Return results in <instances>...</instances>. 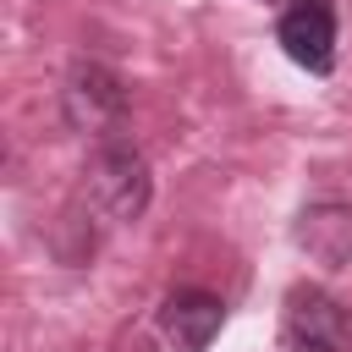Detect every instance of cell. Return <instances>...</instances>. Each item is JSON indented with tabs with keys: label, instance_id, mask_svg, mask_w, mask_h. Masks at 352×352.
I'll use <instances>...</instances> for the list:
<instances>
[{
	"label": "cell",
	"instance_id": "obj_2",
	"mask_svg": "<svg viewBox=\"0 0 352 352\" xmlns=\"http://www.w3.org/2000/svg\"><path fill=\"white\" fill-rule=\"evenodd\" d=\"M60 110H66V121H72L82 138L110 143V138H121L132 99H126V82H121L110 66L77 60L72 77H66V88H60Z\"/></svg>",
	"mask_w": 352,
	"mask_h": 352
},
{
	"label": "cell",
	"instance_id": "obj_3",
	"mask_svg": "<svg viewBox=\"0 0 352 352\" xmlns=\"http://www.w3.org/2000/svg\"><path fill=\"white\" fill-rule=\"evenodd\" d=\"M280 341L286 352H352V302L330 297L324 286H292Z\"/></svg>",
	"mask_w": 352,
	"mask_h": 352
},
{
	"label": "cell",
	"instance_id": "obj_6",
	"mask_svg": "<svg viewBox=\"0 0 352 352\" xmlns=\"http://www.w3.org/2000/svg\"><path fill=\"white\" fill-rule=\"evenodd\" d=\"M292 242L324 270H352V204H308L292 226Z\"/></svg>",
	"mask_w": 352,
	"mask_h": 352
},
{
	"label": "cell",
	"instance_id": "obj_4",
	"mask_svg": "<svg viewBox=\"0 0 352 352\" xmlns=\"http://www.w3.org/2000/svg\"><path fill=\"white\" fill-rule=\"evenodd\" d=\"M336 0H292L275 22V44L286 50V60H297L302 72L314 77H330L336 72Z\"/></svg>",
	"mask_w": 352,
	"mask_h": 352
},
{
	"label": "cell",
	"instance_id": "obj_5",
	"mask_svg": "<svg viewBox=\"0 0 352 352\" xmlns=\"http://www.w3.org/2000/svg\"><path fill=\"white\" fill-rule=\"evenodd\" d=\"M220 324H226V302L204 286H182L160 302V330L170 336L176 352H204L220 336Z\"/></svg>",
	"mask_w": 352,
	"mask_h": 352
},
{
	"label": "cell",
	"instance_id": "obj_1",
	"mask_svg": "<svg viewBox=\"0 0 352 352\" xmlns=\"http://www.w3.org/2000/svg\"><path fill=\"white\" fill-rule=\"evenodd\" d=\"M82 198H88V209L99 214V226H126V220H138V214L148 209V198H154L148 160H143L126 138L94 143L88 170H82Z\"/></svg>",
	"mask_w": 352,
	"mask_h": 352
}]
</instances>
